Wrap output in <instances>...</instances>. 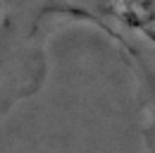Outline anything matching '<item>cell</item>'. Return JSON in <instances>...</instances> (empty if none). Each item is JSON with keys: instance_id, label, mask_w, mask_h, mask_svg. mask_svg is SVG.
Instances as JSON below:
<instances>
[{"instance_id": "1", "label": "cell", "mask_w": 155, "mask_h": 153, "mask_svg": "<svg viewBox=\"0 0 155 153\" xmlns=\"http://www.w3.org/2000/svg\"><path fill=\"white\" fill-rule=\"evenodd\" d=\"M60 22L96 29L122 55L134 81L138 129L155 153V0H53Z\"/></svg>"}, {"instance_id": "2", "label": "cell", "mask_w": 155, "mask_h": 153, "mask_svg": "<svg viewBox=\"0 0 155 153\" xmlns=\"http://www.w3.org/2000/svg\"><path fill=\"white\" fill-rule=\"evenodd\" d=\"M58 24L53 0H0V124L45 86Z\"/></svg>"}]
</instances>
